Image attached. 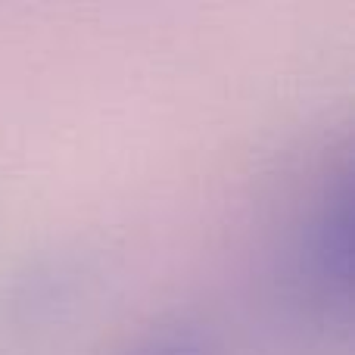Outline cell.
Instances as JSON below:
<instances>
[{
    "label": "cell",
    "mask_w": 355,
    "mask_h": 355,
    "mask_svg": "<svg viewBox=\"0 0 355 355\" xmlns=\"http://www.w3.org/2000/svg\"><path fill=\"white\" fill-rule=\"evenodd\" d=\"M125 355H215L209 340L193 327H162L144 337Z\"/></svg>",
    "instance_id": "7a4b0ae2"
},
{
    "label": "cell",
    "mask_w": 355,
    "mask_h": 355,
    "mask_svg": "<svg viewBox=\"0 0 355 355\" xmlns=\"http://www.w3.org/2000/svg\"><path fill=\"white\" fill-rule=\"evenodd\" d=\"M355 190L349 156L327 162L309 190L287 252L290 296L315 327H346L355 290Z\"/></svg>",
    "instance_id": "6da1fadb"
}]
</instances>
